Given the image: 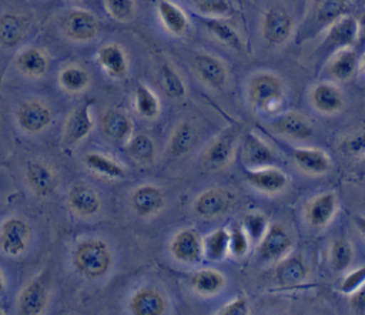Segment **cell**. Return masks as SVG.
<instances>
[{"instance_id": "4316f807", "label": "cell", "mask_w": 365, "mask_h": 315, "mask_svg": "<svg viewBox=\"0 0 365 315\" xmlns=\"http://www.w3.org/2000/svg\"><path fill=\"white\" fill-rule=\"evenodd\" d=\"M100 128L103 134L115 143H127L133 135V121L121 108H108L101 114Z\"/></svg>"}, {"instance_id": "d590c367", "label": "cell", "mask_w": 365, "mask_h": 315, "mask_svg": "<svg viewBox=\"0 0 365 315\" xmlns=\"http://www.w3.org/2000/svg\"><path fill=\"white\" fill-rule=\"evenodd\" d=\"M204 26L208 30V33L221 44L237 51H241L244 48V43L240 33L228 21H225V19L205 17Z\"/></svg>"}, {"instance_id": "5b68a950", "label": "cell", "mask_w": 365, "mask_h": 315, "mask_svg": "<svg viewBox=\"0 0 365 315\" xmlns=\"http://www.w3.org/2000/svg\"><path fill=\"white\" fill-rule=\"evenodd\" d=\"M255 247L257 257L261 262L277 264L291 254L294 238L282 224L271 222Z\"/></svg>"}, {"instance_id": "e575fe53", "label": "cell", "mask_w": 365, "mask_h": 315, "mask_svg": "<svg viewBox=\"0 0 365 315\" xmlns=\"http://www.w3.org/2000/svg\"><path fill=\"white\" fill-rule=\"evenodd\" d=\"M84 165L91 172L108 180H121L127 175V170L120 162L101 153L86 154Z\"/></svg>"}, {"instance_id": "f907efd6", "label": "cell", "mask_w": 365, "mask_h": 315, "mask_svg": "<svg viewBox=\"0 0 365 315\" xmlns=\"http://www.w3.org/2000/svg\"><path fill=\"white\" fill-rule=\"evenodd\" d=\"M358 21V38H356V48H365V13L356 17Z\"/></svg>"}, {"instance_id": "f1b7e54d", "label": "cell", "mask_w": 365, "mask_h": 315, "mask_svg": "<svg viewBox=\"0 0 365 315\" xmlns=\"http://www.w3.org/2000/svg\"><path fill=\"white\" fill-rule=\"evenodd\" d=\"M309 274V268L301 255H288L275 267V282L281 288H295L302 285Z\"/></svg>"}, {"instance_id": "74e56055", "label": "cell", "mask_w": 365, "mask_h": 315, "mask_svg": "<svg viewBox=\"0 0 365 315\" xmlns=\"http://www.w3.org/2000/svg\"><path fill=\"white\" fill-rule=\"evenodd\" d=\"M157 80L161 90L170 97L175 100H181L187 95V86L180 76V73L167 61L161 63L157 73Z\"/></svg>"}, {"instance_id": "7dc6e473", "label": "cell", "mask_w": 365, "mask_h": 315, "mask_svg": "<svg viewBox=\"0 0 365 315\" xmlns=\"http://www.w3.org/2000/svg\"><path fill=\"white\" fill-rule=\"evenodd\" d=\"M362 284H365V265H361L345 274L338 284V291L345 295H349Z\"/></svg>"}, {"instance_id": "681fc988", "label": "cell", "mask_w": 365, "mask_h": 315, "mask_svg": "<svg viewBox=\"0 0 365 315\" xmlns=\"http://www.w3.org/2000/svg\"><path fill=\"white\" fill-rule=\"evenodd\" d=\"M348 305L352 314L365 315V284L348 295Z\"/></svg>"}, {"instance_id": "8d00e7d4", "label": "cell", "mask_w": 365, "mask_h": 315, "mask_svg": "<svg viewBox=\"0 0 365 315\" xmlns=\"http://www.w3.org/2000/svg\"><path fill=\"white\" fill-rule=\"evenodd\" d=\"M57 80L60 87L70 94H78L86 91L91 83V77L87 68L78 64H68L63 67L58 73Z\"/></svg>"}, {"instance_id": "b9f144b4", "label": "cell", "mask_w": 365, "mask_h": 315, "mask_svg": "<svg viewBox=\"0 0 365 315\" xmlns=\"http://www.w3.org/2000/svg\"><path fill=\"white\" fill-rule=\"evenodd\" d=\"M125 151L130 158H133L138 164H150L155 158V143L147 134L131 135V138L125 143Z\"/></svg>"}, {"instance_id": "836d02e7", "label": "cell", "mask_w": 365, "mask_h": 315, "mask_svg": "<svg viewBox=\"0 0 365 315\" xmlns=\"http://www.w3.org/2000/svg\"><path fill=\"white\" fill-rule=\"evenodd\" d=\"M198 137L200 133L197 125L192 124L190 120H182L175 125V128L171 133L168 150L175 157L185 155L190 151H192V148L197 145Z\"/></svg>"}, {"instance_id": "ac0fdd59", "label": "cell", "mask_w": 365, "mask_h": 315, "mask_svg": "<svg viewBox=\"0 0 365 315\" xmlns=\"http://www.w3.org/2000/svg\"><path fill=\"white\" fill-rule=\"evenodd\" d=\"M67 205L74 215L93 218L100 212L103 202L94 187L87 182H76L67 191Z\"/></svg>"}, {"instance_id": "d4e9b609", "label": "cell", "mask_w": 365, "mask_h": 315, "mask_svg": "<svg viewBox=\"0 0 365 315\" xmlns=\"http://www.w3.org/2000/svg\"><path fill=\"white\" fill-rule=\"evenodd\" d=\"M291 155L297 168L311 177L325 175L332 167L329 154L318 147H297Z\"/></svg>"}, {"instance_id": "d6a6232c", "label": "cell", "mask_w": 365, "mask_h": 315, "mask_svg": "<svg viewBox=\"0 0 365 315\" xmlns=\"http://www.w3.org/2000/svg\"><path fill=\"white\" fill-rule=\"evenodd\" d=\"M190 285L200 296L211 298L225 288V277L218 269L202 268L191 275Z\"/></svg>"}, {"instance_id": "603a6c76", "label": "cell", "mask_w": 365, "mask_h": 315, "mask_svg": "<svg viewBox=\"0 0 365 315\" xmlns=\"http://www.w3.org/2000/svg\"><path fill=\"white\" fill-rule=\"evenodd\" d=\"M361 56L356 47H346L332 53L325 60L328 76L338 83H346L355 77L359 70Z\"/></svg>"}, {"instance_id": "30bf717a", "label": "cell", "mask_w": 365, "mask_h": 315, "mask_svg": "<svg viewBox=\"0 0 365 315\" xmlns=\"http://www.w3.org/2000/svg\"><path fill=\"white\" fill-rule=\"evenodd\" d=\"M237 204V197L232 191L221 187L208 188L200 192L194 202L192 211L197 217L202 220H217L234 210Z\"/></svg>"}, {"instance_id": "816d5d0a", "label": "cell", "mask_w": 365, "mask_h": 315, "mask_svg": "<svg viewBox=\"0 0 365 315\" xmlns=\"http://www.w3.org/2000/svg\"><path fill=\"white\" fill-rule=\"evenodd\" d=\"M352 221H354L356 229L359 231V234L365 238V215H355L352 218Z\"/></svg>"}, {"instance_id": "f35d334b", "label": "cell", "mask_w": 365, "mask_h": 315, "mask_svg": "<svg viewBox=\"0 0 365 315\" xmlns=\"http://www.w3.org/2000/svg\"><path fill=\"white\" fill-rule=\"evenodd\" d=\"M204 258L210 261H221L230 254V231L220 227L202 238Z\"/></svg>"}, {"instance_id": "2e32d148", "label": "cell", "mask_w": 365, "mask_h": 315, "mask_svg": "<svg viewBox=\"0 0 365 315\" xmlns=\"http://www.w3.org/2000/svg\"><path fill=\"white\" fill-rule=\"evenodd\" d=\"M245 181L257 191L267 195H277L287 190L289 184L288 175L277 165H268L261 168H245Z\"/></svg>"}, {"instance_id": "60d3db41", "label": "cell", "mask_w": 365, "mask_h": 315, "mask_svg": "<svg viewBox=\"0 0 365 315\" xmlns=\"http://www.w3.org/2000/svg\"><path fill=\"white\" fill-rule=\"evenodd\" d=\"M354 247L345 237H336L329 244V267L335 272H345L354 261Z\"/></svg>"}, {"instance_id": "8fae6325", "label": "cell", "mask_w": 365, "mask_h": 315, "mask_svg": "<svg viewBox=\"0 0 365 315\" xmlns=\"http://www.w3.org/2000/svg\"><path fill=\"white\" fill-rule=\"evenodd\" d=\"M50 301V281L46 272L30 279L17 295V312L21 315H40Z\"/></svg>"}, {"instance_id": "7a4b0ae2", "label": "cell", "mask_w": 365, "mask_h": 315, "mask_svg": "<svg viewBox=\"0 0 365 315\" xmlns=\"http://www.w3.org/2000/svg\"><path fill=\"white\" fill-rule=\"evenodd\" d=\"M287 87L281 76L269 70L251 74L247 83L248 104L259 113L277 111L285 100Z\"/></svg>"}, {"instance_id": "f546056e", "label": "cell", "mask_w": 365, "mask_h": 315, "mask_svg": "<svg viewBox=\"0 0 365 315\" xmlns=\"http://www.w3.org/2000/svg\"><path fill=\"white\" fill-rule=\"evenodd\" d=\"M96 60L113 78H124L128 73V60L120 44L108 43L98 48Z\"/></svg>"}, {"instance_id": "cb8c5ba5", "label": "cell", "mask_w": 365, "mask_h": 315, "mask_svg": "<svg viewBox=\"0 0 365 315\" xmlns=\"http://www.w3.org/2000/svg\"><path fill=\"white\" fill-rule=\"evenodd\" d=\"M128 309L134 315H164L168 311V299L158 288L144 285L131 295Z\"/></svg>"}, {"instance_id": "9a60e30c", "label": "cell", "mask_w": 365, "mask_h": 315, "mask_svg": "<svg viewBox=\"0 0 365 315\" xmlns=\"http://www.w3.org/2000/svg\"><path fill=\"white\" fill-rule=\"evenodd\" d=\"M170 254L181 264H198L204 258L201 235L195 228H181L170 241Z\"/></svg>"}, {"instance_id": "ba28073f", "label": "cell", "mask_w": 365, "mask_h": 315, "mask_svg": "<svg viewBox=\"0 0 365 315\" xmlns=\"http://www.w3.org/2000/svg\"><path fill=\"white\" fill-rule=\"evenodd\" d=\"M60 29L63 36L70 41L88 43L98 36L100 20L88 10L71 9L61 17Z\"/></svg>"}, {"instance_id": "e0dca14e", "label": "cell", "mask_w": 365, "mask_h": 315, "mask_svg": "<svg viewBox=\"0 0 365 315\" xmlns=\"http://www.w3.org/2000/svg\"><path fill=\"white\" fill-rule=\"evenodd\" d=\"M308 95L312 108L322 115H335L345 107V95L334 81L315 83Z\"/></svg>"}, {"instance_id": "9f6ffc18", "label": "cell", "mask_w": 365, "mask_h": 315, "mask_svg": "<svg viewBox=\"0 0 365 315\" xmlns=\"http://www.w3.org/2000/svg\"><path fill=\"white\" fill-rule=\"evenodd\" d=\"M73 1H76V0H73Z\"/></svg>"}, {"instance_id": "6da1fadb", "label": "cell", "mask_w": 365, "mask_h": 315, "mask_svg": "<svg viewBox=\"0 0 365 315\" xmlns=\"http://www.w3.org/2000/svg\"><path fill=\"white\" fill-rule=\"evenodd\" d=\"M73 268L87 279L106 277L113 267V252L110 245L101 238H84L73 249Z\"/></svg>"}, {"instance_id": "83f0119b", "label": "cell", "mask_w": 365, "mask_h": 315, "mask_svg": "<svg viewBox=\"0 0 365 315\" xmlns=\"http://www.w3.org/2000/svg\"><path fill=\"white\" fill-rule=\"evenodd\" d=\"M14 67L27 78H41L48 71L50 60L40 47L29 46L16 54Z\"/></svg>"}, {"instance_id": "11a10c76", "label": "cell", "mask_w": 365, "mask_h": 315, "mask_svg": "<svg viewBox=\"0 0 365 315\" xmlns=\"http://www.w3.org/2000/svg\"><path fill=\"white\" fill-rule=\"evenodd\" d=\"M4 314H6V312H4V311L0 308V315H4Z\"/></svg>"}, {"instance_id": "6f0895ef", "label": "cell", "mask_w": 365, "mask_h": 315, "mask_svg": "<svg viewBox=\"0 0 365 315\" xmlns=\"http://www.w3.org/2000/svg\"><path fill=\"white\" fill-rule=\"evenodd\" d=\"M364 160H365V157H364Z\"/></svg>"}, {"instance_id": "7c38bea8", "label": "cell", "mask_w": 365, "mask_h": 315, "mask_svg": "<svg viewBox=\"0 0 365 315\" xmlns=\"http://www.w3.org/2000/svg\"><path fill=\"white\" fill-rule=\"evenodd\" d=\"M240 158L244 168H261L277 165L278 157L272 147L258 134L248 131L240 137Z\"/></svg>"}, {"instance_id": "484cf974", "label": "cell", "mask_w": 365, "mask_h": 315, "mask_svg": "<svg viewBox=\"0 0 365 315\" xmlns=\"http://www.w3.org/2000/svg\"><path fill=\"white\" fill-rule=\"evenodd\" d=\"M94 123L91 117V101H84L77 105L66 118L63 127V138L73 145L83 141L93 130Z\"/></svg>"}, {"instance_id": "52a82bcc", "label": "cell", "mask_w": 365, "mask_h": 315, "mask_svg": "<svg viewBox=\"0 0 365 315\" xmlns=\"http://www.w3.org/2000/svg\"><path fill=\"white\" fill-rule=\"evenodd\" d=\"M31 237L33 229L26 218L7 217L0 225V252L7 257H19L29 249Z\"/></svg>"}, {"instance_id": "4dcf8cb0", "label": "cell", "mask_w": 365, "mask_h": 315, "mask_svg": "<svg viewBox=\"0 0 365 315\" xmlns=\"http://www.w3.org/2000/svg\"><path fill=\"white\" fill-rule=\"evenodd\" d=\"M157 14L163 27L173 36L181 37L188 30V17L185 11L171 0H158Z\"/></svg>"}, {"instance_id": "7402d4cb", "label": "cell", "mask_w": 365, "mask_h": 315, "mask_svg": "<svg viewBox=\"0 0 365 315\" xmlns=\"http://www.w3.org/2000/svg\"><path fill=\"white\" fill-rule=\"evenodd\" d=\"M130 207L141 218L155 217L165 207V195L158 185L144 182L131 191Z\"/></svg>"}, {"instance_id": "277c9868", "label": "cell", "mask_w": 365, "mask_h": 315, "mask_svg": "<svg viewBox=\"0 0 365 315\" xmlns=\"http://www.w3.org/2000/svg\"><path fill=\"white\" fill-rule=\"evenodd\" d=\"M295 19L285 7L275 4L262 13L261 36L268 46H284L295 34Z\"/></svg>"}, {"instance_id": "db71d44e", "label": "cell", "mask_w": 365, "mask_h": 315, "mask_svg": "<svg viewBox=\"0 0 365 315\" xmlns=\"http://www.w3.org/2000/svg\"><path fill=\"white\" fill-rule=\"evenodd\" d=\"M359 68L365 73V51H364V54L361 56V63H359Z\"/></svg>"}, {"instance_id": "f5cc1de1", "label": "cell", "mask_w": 365, "mask_h": 315, "mask_svg": "<svg viewBox=\"0 0 365 315\" xmlns=\"http://www.w3.org/2000/svg\"><path fill=\"white\" fill-rule=\"evenodd\" d=\"M6 291V278H4V274L3 271L0 269V295Z\"/></svg>"}, {"instance_id": "ffe728a7", "label": "cell", "mask_w": 365, "mask_h": 315, "mask_svg": "<svg viewBox=\"0 0 365 315\" xmlns=\"http://www.w3.org/2000/svg\"><path fill=\"white\" fill-rule=\"evenodd\" d=\"M269 127L275 134L292 141L308 140L314 133L311 120L305 114L294 110L274 117V120L269 123Z\"/></svg>"}, {"instance_id": "ee69618b", "label": "cell", "mask_w": 365, "mask_h": 315, "mask_svg": "<svg viewBox=\"0 0 365 315\" xmlns=\"http://www.w3.org/2000/svg\"><path fill=\"white\" fill-rule=\"evenodd\" d=\"M191 4L205 17L225 19L232 14L231 0H191Z\"/></svg>"}, {"instance_id": "5bb4252c", "label": "cell", "mask_w": 365, "mask_h": 315, "mask_svg": "<svg viewBox=\"0 0 365 315\" xmlns=\"http://www.w3.org/2000/svg\"><path fill=\"white\" fill-rule=\"evenodd\" d=\"M16 121L21 131L37 134L53 123V111L41 100H27L17 108Z\"/></svg>"}, {"instance_id": "4fadbf2b", "label": "cell", "mask_w": 365, "mask_h": 315, "mask_svg": "<svg viewBox=\"0 0 365 315\" xmlns=\"http://www.w3.org/2000/svg\"><path fill=\"white\" fill-rule=\"evenodd\" d=\"M338 212V195L334 191H322L308 200L304 210L307 224L314 229L328 227Z\"/></svg>"}, {"instance_id": "bcb514c9", "label": "cell", "mask_w": 365, "mask_h": 315, "mask_svg": "<svg viewBox=\"0 0 365 315\" xmlns=\"http://www.w3.org/2000/svg\"><path fill=\"white\" fill-rule=\"evenodd\" d=\"M107 13L117 21L128 23L135 16V0H104Z\"/></svg>"}, {"instance_id": "44dd1931", "label": "cell", "mask_w": 365, "mask_h": 315, "mask_svg": "<svg viewBox=\"0 0 365 315\" xmlns=\"http://www.w3.org/2000/svg\"><path fill=\"white\" fill-rule=\"evenodd\" d=\"M24 178L29 190L40 200H47L56 192L57 175L54 170L41 160L27 162Z\"/></svg>"}, {"instance_id": "f6af8a7d", "label": "cell", "mask_w": 365, "mask_h": 315, "mask_svg": "<svg viewBox=\"0 0 365 315\" xmlns=\"http://www.w3.org/2000/svg\"><path fill=\"white\" fill-rule=\"evenodd\" d=\"M230 231V254L235 258H242L251 248V239L241 222H234L228 228Z\"/></svg>"}, {"instance_id": "ab89813d", "label": "cell", "mask_w": 365, "mask_h": 315, "mask_svg": "<svg viewBox=\"0 0 365 315\" xmlns=\"http://www.w3.org/2000/svg\"><path fill=\"white\" fill-rule=\"evenodd\" d=\"M135 111L145 120H154L160 115V100L157 94L145 84L138 83L134 88Z\"/></svg>"}, {"instance_id": "c3c4849f", "label": "cell", "mask_w": 365, "mask_h": 315, "mask_svg": "<svg viewBox=\"0 0 365 315\" xmlns=\"http://www.w3.org/2000/svg\"><path fill=\"white\" fill-rule=\"evenodd\" d=\"M250 312V299L245 295H237L218 311V315H248Z\"/></svg>"}, {"instance_id": "3957f363", "label": "cell", "mask_w": 365, "mask_h": 315, "mask_svg": "<svg viewBox=\"0 0 365 315\" xmlns=\"http://www.w3.org/2000/svg\"><path fill=\"white\" fill-rule=\"evenodd\" d=\"M351 1L352 0H311L297 29L295 40L302 43L325 31L338 19L349 14Z\"/></svg>"}, {"instance_id": "9c48e42d", "label": "cell", "mask_w": 365, "mask_h": 315, "mask_svg": "<svg viewBox=\"0 0 365 315\" xmlns=\"http://www.w3.org/2000/svg\"><path fill=\"white\" fill-rule=\"evenodd\" d=\"M240 137V128L235 125L227 127L215 135L202 154V162L205 167L210 170H222L228 167L235 157Z\"/></svg>"}, {"instance_id": "d6986e66", "label": "cell", "mask_w": 365, "mask_h": 315, "mask_svg": "<svg viewBox=\"0 0 365 315\" xmlns=\"http://www.w3.org/2000/svg\"><path fill=\"white\" fill-rule=\"evenodd\" d=\"M192 67L202 84L212 90H221L228 81V68L224 61L211 53H198L192 58Z\"/></svg>"}, {"instance_id": "1f68e13d", "label": "cell", "mask_w": 365, "mask_h": 315, "mask_svg": "<svg viewBox=\"0 0 365 315\" xmlns=\"http://www.w3.org/2000/svg\"><path fill=\"white\" fill-rule=\"evenodd\" d=\"M29 24L26 19L14 11H4L0 14V46L16 47L19 46L26 33Z\"/></svg>"}, {"instance_id": "7bdbcfd3", "label": "cell", "mask_w": 365, "mask_h": 315, "mask_svg": "<svg viewBox=\"0 0 365 315\" xmlns=\"http://www.w3.org/2000/svg\"><path fill=\"white\" fill-rule=\"evenodd\" d=\"M241 224H242L244 229L247 231V234L251 239V244L257 245L271 222L265 214H262L259 211H252L242 217Z\"/></svg>"}, {"instance_id": "8992f818", "label": "cell", "mask_w": 365, "mask_h": 315, "mask_svg": "<svg viewBox=\"0 0 365 315\" xmlns=\"http://www.w3.org/2000/svg\"><path fill=\"white\" fill-rule=\"evenodd\" d=\"M358 38V21L351 13L342 16L335 23H332L327 30L325 36L318 46V58L322 57L327 60L332 53L346 48L355 47Z\"/></svg>"}]
</instances>
